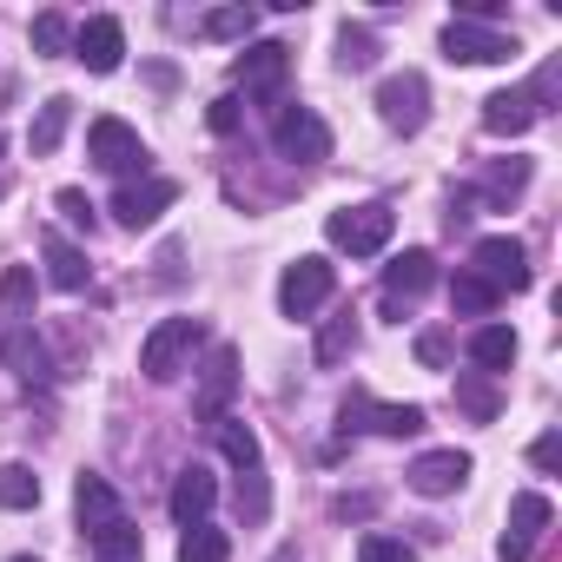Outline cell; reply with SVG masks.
Wrapping results in <instances>:
<instances>
[{
	"instance_id": "d4e9b609",
	"label": "cell",
	"mask_w": 562,
	"mask_h": 562,
	"mask_svg": "<svg viewBox=\"0 0 562 562\" xmlns=\"http://www.w3.org/2000/svg\"><path fill=\"white\" fill-rule=\"evenodd\" d=\"M67 126H74V100H67V93H54V100L41 106V120L27 126V146H34V153L47 159V153H54V146L67 139Z\"/></svg>"
},
{
	"instance_id": "60d3db41",
	"label": "cell",
	"mask_w": 562,
	"mask_h": 562,
	"mask_svg": "<svg viewBox=\"0 0 562 562\" xmlns=\"http://www.w3.org/2000/svg\"><path fill=\"white\" fill-rule=\"evenodd\" d=\"M331 509H338V516H345V522H351V516H371V496H338V503H331Z\"/></svg>"
},
{
	"instance_id": "f546056e",
	"label": "cell",
	"mask_w": 562,
	"mask_h": 562,
	"mask_svg": "<svg viewBox=\"0 0 562 562\" xmlns=\"http://www.w3.org/2000/svg\"><path fill=\"white\" fill-rule=\"evenodd\" d=\"M41 503V476L27 463H0V509H34Z\"/></svg>"
},
{
	"instance_id": "4316f807",
	"label": "cell",
	"mask_w": 562,
	"mask_h": 562,
	"mask_svg": "<svg viewBox=\"0 0 562 562\" xmlns=\"http://www.w3.org/2000/svg\"><path fill=\"white\" fill-rule=\"evenodd\" d=\"M351 345H358V318H351V312H338V318H325V331H318L312 358L331 371V364H345V358H351Z\"/></svg>"
},
{
	"instance_id": "9a60e30c",
	"label": "cell",
	"mask_w": 562,
	"mask_h": 562,
	"mask_svg": "<svg viewBox=\"0 0 562 562\" xmlns=\"http://www.w3.org/2000/svg\"><path fill=\"white\" fill-rule=\"evenodd\" d=\"M232 391H238V351H232V345H212L205 378H199V417H205V424H212V417H225Z\"/></svg>"
},
{
	"instance_id": "b9f144b4",
	"label": "cell",
	"mask_w": 562,
	"mask_h": 562,
	"mask_svg": "<svg viewBox=\"0 0 562 562\" xmlns=\"http://www.w3.org/2000/svg\"><path fill=\"white\" fill-rule=\"evenodd\" d=\"M278 562H299V555H292V549H285V555H278Z\"/></svg>"
},
{
	"instance_id": "7a4b0ae2",
	"label": "cell",
	"mask_w": 562,
	"mask_h": 562,
	"mask_svg": "<svg viewBox=\"0 0 562 562\" xmlns=\"http://www.w3.org/2000/svg\"><path fill=\"white\" fill-rule=\"evenodd\" d=\"M199 338H205L199 318H166V325H153V338L139 345V371H146L153 384H172V378L186 371V358L199 351Z\"/></svg>"
},
{
	"instance_id": "83f0119b",
	"label": "cell",
	"mask_w": 562,
	"mask_h": 562,
	"mask_svg": "<svg viewBox=\"0 0 562 562\" xmlns=\"http://www.w3.org/2000/svg\"><path fill=\"white\" fill-rule=\"evenodd\" d=\"M179 562H232V536L212 529V522H192L179 536Z\"/></svg>"
},
{
	"instance_id": "d6986e66",
	"label": "cell",
	"mask_w": 562,
	"mask_h": 562,
	"mask_svg": "<svg viewBox=\"0 0 562 562\" xmlns=\"http://www.w3.org/2000/svg\"><path fill=\"white\" fill-rule=\"evenodd\" d=\"M542 113H536V100L522 93V87H509V93H490L483 100V133H496V139H516V133H529Z\"/></svg>"
},
{
	"instance_id": "ac0fdd59",
	"label": "cell",
	"mask_w": 562,
	"mask_h": 562,
	"mask_svg": "<svg viewBox=\"0 0 562 562\" xmlns=\"http://www.w3.org/2000/svg\"><path fill=\"white\" fill-rule=\"evenodd\" d=\"M74 509H80V529H87V536H100V529H113V522L126 516L120 496H113V483L93 476V470H80V483H74Z\"/></svg>"
},
{
	"instance_id": "52a82bcc",
	"label": "cell",
	"mask_w": 562,
	"mask_h": 562,
	"mask_svg": "<svg viewBox=\"0 0 562 562\" xmlns=\"http://www.w3.org/2000/svg\"><path fill=\"white\" fill-rule=\"evenodd\" d=\"M470 265H476V278H490L496 292H529V251H522V238H476V251H470Z\"/></svg>"
},
{
	"instance_id": "ba28073f",
	"label": "cell",
	"mask_w": 562,
	"mask_h": 562,
	"mask_svg": "<svg viewBox=\"0 0 562 562\" xmlns=\"http://www.w3.org/2000/svg\"><path fill=\"white\" fill-rule=\"evenodd\" d=\"M345 430H378V437H417L424 430V404H371L364 391L345 397Z\"/></svg>"
},
{
	"instance_id": "4fadbf2b",
	"label": "cell",
	"mask_w": 562,
	"mask_h": 562,
	"mask_svg": "<svg viewBox=\"0 0 562 562\" xmlns=\"http://www.w3.org/2000/svg\"><path fill=\"white\" fill-rule=\"evenodd\" d=\"M285 67H292V47L258 41V47H245V54H238V87H245V93H258V100H271L278 87H285Z\"/></svg>"
},
{
	"instance_id": "4dcf8cb0",
	"label": "cell",
	"mask_w": 562,
	"mask_h": 562,
	"mask_svg": "<svg viewBox=\"0 0 562 562\" xmlns=\"http://www.w3.org/2000/svg\"><path fill=\"white\" fill-rule=\"evenodd\" d=\"M457 411H470L476 424H496V391H490V378L483 371H470V378H457Z\"/></svg>"
},
{
	"instance_id": "836d02e7",
	"label": "cell",
	"mask_w": 562,
	"mask_h": 562,
	"mask_svg": "<svg viewBox=\"0 0 562 562\" xmlns=\"http://www.w3.org/2000/svg\"><path fill=\"white\" fill-rule=\"evenodd\" d=\"M338 60H345L351 74H364V67L378 60V41H371L364 27H345V34H338Z\"/></svg>"
},
{
	"instance_id": "ab89813d",
	"label": "cell",
	"mask_w": 562,
	"mask_h": 562,
	"mask_svg": "<svg viewBox=\"0 0 562 562\" xmlns=\"http://www.w3.org/2000/svg\"><path fill=\"white\" fill-rule=\"evenodd\" d=\"M529 463H536V470H562V437H555V430L536 437V443H529Z\"/></svg>"
},
{
	"instance_id": "8fae6325",
	"label": "cell",
	"mask_w": 562,
	"mask_h": 562,
	"mask_svg": "<svg viewBox=\"0 0 562 562\" xmlns=\"http://www.w3.org/2000/svg\"><path fill=\"white\" fill-rule=\"evenodd\" d=\"M443 54L463 60V67H496V60L516 54V41L496 34V27H476V21H450V27H443Z\"/></svg>"
},
{
	"instance_id": "ee69618b",
	"label": "cell",
	"mask_w": 562,
	"mask_h": 562,
	"mask_svg": "<svg viewBox=\"0 0 562 562\" xmlns=\"http://www.w3.org/2000/svg\"><path fill=\"white\" fill-rule=\"evenodd\" d=\"M14 562H34V555H14Z\"/></svg>"
},
{
	"instance_id": "5bb4252c",
	"label": "cell",
	"mask_w": 562,
	"mask_h": 562,
	"mask_svg": "<svg viewBox=\"0 0 562 562\" xmlns=\"http://www.w3.org/2000/svg\"><path fill=\"white\" fill-rule=\"evenodd\" d=\"M120 54H126V27H120L113 14H100V21H87V27L74 34V60H80L87 74H113Z\"/></svg>"
},
{
	"instance_id": "5b68a950",
	"label": "cell",
	"mask_w": 562,
	"mask_h": 562,
	"mask_svg": "<svg viewBox=\"0 0 562 562\" xmlns=\"http://www.w3.org/2000/svg\"><path fill=\"white\" fill-rule=\"evenodd\" d=\"M331 292H338V265L331 258H299L285 271V285H278V305H285V318H312Z\"/></svg>"
},
{
	"instance_id": "7c38bea8",
	"label": "cell",
	"mask_w": 562,
	"mask_h": 562,
	"mask_svg": "<svg viewBox=\"0 0 562 562\" xmlns=\"http://www.w3.org/2000/svg\"><path fill=\"white\" fill-rule=\"evenodd\" d=\"M172 199H179V186H172V179H133V186H120V192H113V218H120L126 232H139V225H153Z\"/></svg>"
},
{
	"instance_id": "f6af8a7d",
	"label": "cell",
	"mask_w": 562,
	"mask_h": 562,
	"mask_svg": "<svg viewBox=\"0 0 562 562\" xmlns=\"http://www.w3.org/2000/svg\"><path fill=\"white\" fill-rule=\"evenodd\" d=\"M0 146H8V139H0Z\"/></svg>"
},
{
	"instance_id": "d6a6232c",
	"label": "cell",
	"mask_w": 562,
	"mask_h": 562,
	"mask_svg": "<svg viewBox=\"0 0 562 562\" xmlns=\"http://www.w3.org/2000/svg\"><path fill=\"white\" fill-rule=\"evenodd\" d=\"M67 47H74V27H67L60 14H41V21H34V54L54 60V54H67Z\"/></svg>"
},
{
	"instance_id": "e575fe53",
	"label": "cell",
	"mask_w": 562,
	"mask_h": 562,
	"mask_svg": "<svg viewBox=\"0 0 562 562\" xmlns=\"http://www.w3.org/2000/svg\"><path fill=\"white\" fill-rule=\"evenodd\" d=\"M358 562H417V549L397 542V536H378V529H371V536L358 542Z\"/></svg>"
},
{
	"instance_id": "74e56055",
	"label": "cell",
	"mask_w": 562,
	"mask_h": 562,
	"mask_svg": "<svg viewBox=\"0 0 562 562\" xmlns=\"http://www.w3.org/2000/svg\"><path fill=\"white\" fill-rule=\"evenodd\" d=\"M522 179H529V166H522V159H509V166H496V172H490V192H496V199H509V192H522Z\"/></svg>"
},
{
	"instance_id": "ffe728a7",
	"label": "cell",
	"mask_w": 562,
	"mask_h": 562,
	"mask_svg": "<svg viewBox=\"0 0 562 562\" xmlns=\"http://www.w3.org/2000/svg\"><path fill=\"white\" fill-rule=\"evenodd\" d=\"M212 443L225 450V463L245 476V470H265V450H258V437H251V424H238V417H212Z\"/></svg>"
},
{
	"instance_id": "f35d334b",
	"label": "cell",
	"mask_w": 562,
	"mask_h": 562,
	"mask_svg": "<svg viewBox=\"0 0 562 562\" xmlns=\"http://www.w3.org/2000/svg\"><path fill=\"white\" fill-rule=\"evenodd\" d=\"M238 120H245V113H238V100H232V93H225V100H212V113H205V126H212V133H238Z\"/></svg>"
},
{
	"instance_id": "44dd1931",
	"label": "cell",
	"mask_w": 562,
	"mask_h": 562,
	"mask_svg": "<svg viewBox=\"0 0 562 562\" xmlns=\"http://www.w3.org/2000/svg\"><path fill=\"white\" fill-rule=\"evenodd\" d=\"M41 251H47V278H54L60 292H87V271H93V265H87V251H80V245H67L60 232H47V238H41Z\"/></svg>"
},
{
	"instance_id": "3957f363",
	"label": "cell",
	"mask_w": 562,
	"mask_h": 562,
	"mask_svg": "<svg viewBox=\"0 0 562 562\" xmlns=\"http://www.w3.org/2000/svg\"><path fill=\"white\" fill-rule=\"evenodd\" d=\"M271 146H278V159H292V166H318V159H331V126L312 106H278Z\"/></svg>"
},
{
	"instance_id": "8992f818",
	"label": "cell",
	"mask_w": 562,
	"mask_h": 562,
	"mask_svg": "<svg viewBox=\"0 0 562 562\" xmlns=\"http://www.w3.org/2000/svg\"><path fill=\"white\" fill-rule=\"evenodd\" d=\"M430 285H437V258H430V251H397V258L384 265V318L404 325V305L424 299Z\"/></svg>"
},
{
	"instance_id": "d590c367",
	"label": "cell",
	"mask_w": 562,
	"mask_h": 562,
	"mask_svg": "<svg viewBox=\"0 0 562 562\" xmlns=\"http://www.w3.org/2000/svg\"><path fill=\"white\" fill-rule=\"evenodd\" d=\"M54 205L67 212V225H80V232H93V199H87V192H74V186H67V192H60Z\"/></svg>"
},
{
	"instance_id": "6da1fadb",
	"label": "cell",
	"mask_w": 562,
	"mask_h": 562,
	"mask_svg": "<svg viewBox=\"0 0 562 562\" xmlns=\"http://www.w3.org/2000/svg\"><path fill=\"white\" fill-rule=\"evenodd\" d=\"M391 225H397V212L378 205V199H364V205L331 212V218H325V238H331L338 251H351V258H378V251L391 245Z\"/></svg>"
},
{
	"instance_id": "e0dca14e",
	"label": "cell",
	"mask_w": 562,
	"mask_h": 562,
	"mask_svg": "<svg viewBox=\"0 0 562 562\" xmlns=\"http://www.w3.org/2000/svg\"><path fill=\"white\" fill-rule=\"evenodd\" d=\"M212 503H218V476L205 470V463H186L179 470V483H172V522H205L212 516Z\"/></svg>"
},
{
	"instance_id": "8d00e7d4",
	"label": "cell",
	"mask_w": 562,
	"mask_h": 562,
	"mask_svg": "<svg viewBox=\"0 0 562 562\" xmlns=\"http://www.w3.org/2000/svg\"><path fill=\"white\" fill-rule=\"evenodd\" d=\"M417 364H424V371H443V364H450V338H443V331H424V338H417Z\"/></svg>"
},
{
	"instance_id": "30bf717a",
	"label": "cell",
	"mask_w": 562,
	"mask_h": 562,
	"mask_svg": "<svg viewBox=\"0 0 562 562\" xmlns=\"http://www.w3.org/2000/svg\"><path fill=\"white\" fill-rule=\"evenodd\" d=\"M549 516H555V509H549V496H542V490L509 496V529H503V542H496V549H503V562H529V555H536V536L549 529Z\"/></svg>"
},
{
	"instance_id": "484cf974",
	"label": "cell",
	"mask_w": 562,
	"mask_h": 562,
	"mask_svg": "<svg viewBox=\"0 0 562 562\" xmlns=\"http://www.w3.org/2000/svg\"><path fill=\"white\" fill-rule=\"evenodd\" d=\"M139 555H146V536H139V522H126V516L93 536V562H139Z\"/></svg>"
},
{
	"instance_id": "7bdbcfd3",
	"label": "cell",
	"mask_w": 562,
	"mask_h": 562,
	"mask_svg": "<svg viewBox=\"0 0 562 562\" xmlns=\"http://www.w3.org/2000/svg\"><path fill=\"white\" fill-rule=\"evenodd\" d=\"M0 199H8V179H0Z\"/></svg>"
},
{
	"instance_id": "277c9868",
	"label": "cell",
	"mask_w": 562,
	"mask_h": 562,
	"mask_svg": "<svg viewBox=\"0 0 562 562\" xmlns=\"http://www.w3.org/2000/svg\"><path fill=\"white\" fill-rule=\"evenodd\" d=\"M87 153H93L100 172H113V179H126V186H133V172H146V146H139V133H133L126 120H113V113L87 126Z\"/></svg>"
},
{
	"instance_id": "1f68e13d",
	"label": "cell",
	"mask_w": 562,
	"mask_h": 562,
	"mask_svg": "<svg viewBox=\"0 0 562 562\" xmlns=\"http://www.w3.org/2000/svg\"><path fill=\"white\" fill-rule=\"evenodd\" d=\"M251 21H258L251 8H212V14H205L199 27H205L212 41H251Z\"/></svg>"
},
{
	"instance_id": "f1b7e54d",
	"label": "cell",
	"mask_w": 562,
	"mask_h": 562,
	"mask_svg": "<svg viewBox=\"0 0 562 562\" xmlns=\"http://www.w3.org/2000/svg\"><path fill=\"white\" fill-rule=\"evenodd\" d=\"M27 305H34V265H14L8 278H0V318L27 325Z\"/></svg>"
},
{
	"instance_id": "cb8c5ba5",
	"label": "cell",
	"mask_w": 562,
	"mask_h": 562,
	"mask_svg": "<svg viewBox=\"0 0 562 562\" xmlns=\"http://www.w3.org/2000/svg\"><path fill=\"white\" fill-rule=\"evenodd\" d=\"M0 358H8L21 378H47L54 364H47V345L27 331V325H8V338H0Z\"/></svg>"
},
{
	"instance_id": "2e32d148",
	"label": "cell",
	"mask_w": 562,
	"mask_h": 562,
	"mask_svg": "<svg viewBox=\"0 0 562 562\" xmlns=\"http://www.w3.org/2000/svg\"><path fill=\"white\" fill-rule=\"evenodd\" d=\"M404 476H411V490H417V496H450V490L470 476V457H463V450H424Z\"/></svg>"
},
{
	"instance_id": "9c48e42d",
	"label": "cell",
	"mask_w": 562,
	"mask_h": 562,
	"mask_svg": "<svg viewBox=\"0 0 562 562\" xmlns=\"http://www.w3.org/2000/svg\"><path fill=\"white\" fill-rule=\"evenodd\" d=\"M378 113H384L391 133H417V126L430 120V87H424V74H391V80L378 87Z\"/></svg>"
},
{
	"instance_id": "7402d4cb",
	"label": "cell",
	"mask_w": 562,
	"mask_h": 562,
	"mask_svg": "<svg viewBox=\"0 0 562 562\" xmlns=\"http://www.w3.org/2000/svg\"><path fill=\"white\" fill-rule=\"evenodd\" d=\"M470 364H476L483 378L509 371V364H516V331H509V325H483V331L470 338Z\"/></svg>"
},
{
	"instance_id": "603a6c76",
	"label": "cell",
	"mask_w": 562,
	"mask_h": 562,
	"mask_svg": "<svg viewBox=\"0 0 562 562\" xmlns=\"http://www.w3.org/2000/svg\"><path fill=\"white\" fill-rule=\"evenodd\" d=\"M496 299H503V292L490 285V278H476V271H457V278H450V312H457V318H490Z\"/></svg>"
}]
</instances>
